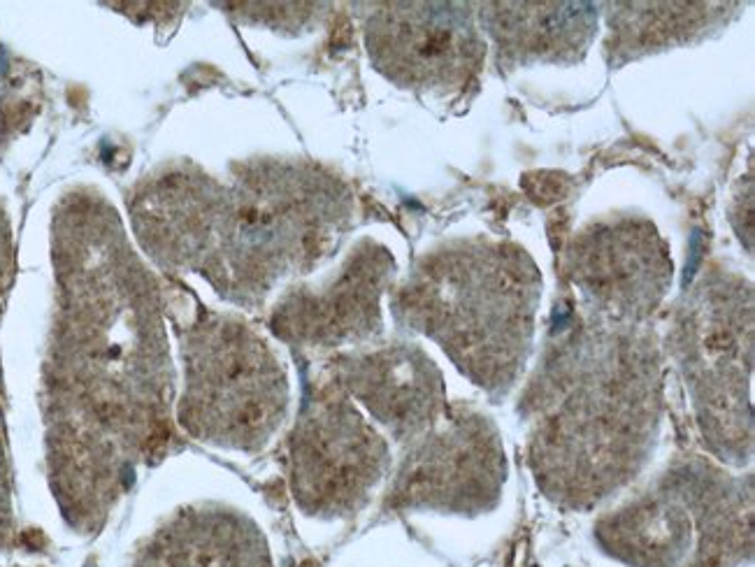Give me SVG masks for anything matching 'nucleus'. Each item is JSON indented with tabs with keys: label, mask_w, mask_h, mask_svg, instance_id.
I'll use <instances>...</instances> for the list:
<instances>
[{
	"label": "nucleus",
	"mask_w": 755,
	"mask_h": 567,
	"mask_svg": "<svg viewBox=\"0 0 755 567\" xmlns=\"http://www.w3.org/2000/svg\"><path fill=\"white\" fill-rule=\"evenodd\" d=\"M182 423L214 442H256L275 426L284 382L275 361L247 330L230 324L198 328L189 337Z\"/></svg>",
	"instance_id": "1"
},
{
	"label": "nucleus",
	"mask_w": 755,
	"mask_h": 567,
	"mask_svg": "<svg viewBox=\"0 0 755 567\" xmlns=\"http://www.w3.org/2000/svg\"><path fill=\"white\" fill-rule=\"evenodd\" d=\"M314 423L302 435L298 463L300 482L305 493L312 491L323 498H354L363 486L375 482L377 454H370L375 440L363 430L356 416L340 412L337 421Z\"/></svg>",
	"instance_id": "3"
},
{
	"label": "nucleus",
	"mask_w": 755,
	"mask_h": 567,
	"mask_svg": "<svg viewBox=\"0 0 755 567\" xmlns=\"http://www.w3.org/2000/svg\"><path fill=\"white\" fill-rule=\"evenodd\" d=\"M447 10L391 5L370 24V49L388 75L430 84L458 66L467 38Z\"/></svg>",
	"instance_id": "2"
}]
</instances>
